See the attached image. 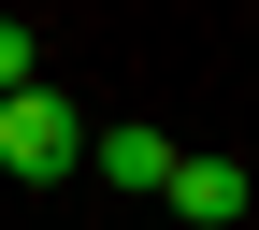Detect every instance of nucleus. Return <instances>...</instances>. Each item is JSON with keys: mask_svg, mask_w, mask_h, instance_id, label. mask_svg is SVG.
<instances>
[{"mask_svg": "<svg viewBox=\"0 0 259 230\" xmlns=\"http://www.w3.org/2000/svg\"><path fill=\"white\" fill-rule=\"evenodd\" d=\"M0 173H15V187L87 173V115L58 101V86H15V101H0Z\"/></svg>", "mask_w": 259, "mask_h": 230, "instance_id": "f257e3e1", "label": "nucleus"}, {"mask_svg": "<svg viewBox=\"0 0 259 230\" xmlns=\"http://www.w3.org/2000/svg\"><path fill=\"white\" fill-rule=\"evenodd\" d=\"M158 202H173L187 230H245V158H173V173H158Z\"/></svg>", "mask_w": 259, "mask_h": 230, "instance_id": "f03ea898", "label": "nucleus"}, {"mask_svg": "<svg viewBox=\"0 0 259 230\" xmlns=\"http://www.w3.org/2000/svg\"><path fill=\"white\" fill-rule=\"evenodd\" d=\"M173 129H87V173H101V187H158V173H173Z\"/></svg>", "mask_w": 259, "mask_h": 230, "instance_id": "7ed1b4c3", "label": "nucleus"}, {"mask_svg": "<svg viewBox=\"0 0 259 230\" xmlns=\"http://www.w3.org/2000/svg\"><path fill=\"white\" fill-rule=\"evenodd\" d=\"M15 86H44V43H29V15H0V101Z\"/></svg>", "mask_w": 259, "mask_h": 230, "instance_id": "20e7f679", "label": "nucleus"}]
</instances>
